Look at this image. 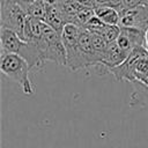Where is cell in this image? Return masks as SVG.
<instances>
[{
    "label": "cell",
    "instance_id": "cell-11",
    "mask_svg": "<svg viewBox=\"0 0 148 148\" xmlns=\"http://www.w3.org/2000/svg\"><path fill=\"white\" fill-rule=\"evenodd\" d=\"M134 89L130 96V106L148 111V87L139 81L133 82Z\"/></svg>",
    "mask_w": 148,
    "mask_h": 148
},
{
    "label": "cell",
    "instance_id": "cell-20",
    "mask_svg": "<svg viewBox=\"0 0 148 148\" xmlns=\"http://www.w3.org/2000/svg\"><path fill=\"white\" fill-rule=\"evenodd\" d=\"M76 2H79V3H81V5H83V6H88V7H95V0H75Z\"/></svg>",
    "mask_w": 148,
    "mask_h": 148
},
{
    "label": "cell",
    "instance_id": "cell-13",
    "mask_svg": "<svg viewBox=\"0 0 148 148\" xmlns=\"http://www.w3.org/2000/svg\"><path fill=\"white\" fill-rule=\"evenodd\" d=\"M59 3L67 23H73L76 15L83 7V5L76 2L75 0H60Z\"/></svg>",
    "mask_w": 148,
    "mask_h": 148
},
{
    "label": "cell",
    "instance_id": "cell-15",
    "mask_svg": "<svg viewBox=\"0 0 148 148\" xmlns=\"http://www.w3.org/2000/svg\"><path fill=\"white\" fill-rule=\"evenodd\" d=\"M95 15V12H94V8L92 7H88V6H83L81 8V10L79 12V14L76 15L73 24H76L81 28H83L86 25V23Z\"/></svg>",
    "mask_w": 148,
    "mask_h": 148
},
{
    "label": "cell",
    "instance_id": "cell-18",
    "mask_svg": "<svg viewBox=\"0 0 148 148\" xmlns=\"http://www.w3.org/2000/svg\"><path fill=\"white\" fill-rule=\"evenodd\" d=\"M142 0H124V9H131L139 7L141 5Z\"/></svg>",
    "mask_w": 148,
    "mask_h": 148
},
{
    "label": "cell",
    "instance_id": "cell-10",
    "mask_svg": "<svg viewBox=\"0 0 148 148\" xmlns=\"http://www.w3.org/2000/svg\"><path fill=\"white\" fill-rule=\"evenodd\" d=\"M130 54L127 52H125L118 44L117 42H111L109 43L108 50L105 52L104 59H103V69H106L108 72L113 68L119 66L120 64H123L127 57Z\"/></svg>",
    "mask_w": 148,
    "mask_h": 148
},
{
    "label": "cell",
    "instance_id": "cell-6",
    "mask_svg": "<svg viewBox=\"0 0 148 148\" xmlns=\"http://www.w3.org/2000/svg\"><path fill=\"white\" fill-rule=\"evenodd\" d=\"M148 54V51L145 46H140L136 47L135 50H133L130 56L127 57V59L120 64L117 67H113L109 71V73H111L117 80H125L128 82H135V67H136V62L143 58L145 56Z\"/></svg>",
    "mask_w": 148,
    "mask_h": 148
},
{
    "label": "cell",
    "instance_id": "cell-12",
    "mask_svg": "<svg viewBox=\"0 0 148 148\" xmlns=\"http://www.w3.org/2000/svg\"><path fill=\"white\" fill-rule=\"evenodd\" d=\"M95 15L99 17L104 23L112 24V25H119L120 21V14L117 9L109 5H96L94 7Z\"/></svg>",
    "mask_w": 148,
    "mask_h": 148
},
{
    "label": "cell",
    "instance_id": "cell-16",
    "mask_svg": "<svg viewBox=\"0 0 148 148\" xmlns=\"http://www.w3.org/2000/svg\"><path fill=\"white\" fill-rule=\"evenodd\" d=\"M99 35H102L109 43L116 42L120 35V27L112 25V24H105L104 28L102 29V31L99 32Z\"/></svg>",
    "mask_w": 148,
    "mask_h": 148
},
{
    "label": "cell",
    "instance_id": "cell-17",
    "mask_svg": "<svg viewBox=\"0 0 148 148\" xmlns=\"http://www.w3.org/2000/svg\"><path fill=\"white\" fill-rule=\"evenodd\" d=\"M109 6L113 7L114 9H117L119 13L121 10H124V0H108V3Z\"/></svg>",
    "mask_w": 148,
    "mask_h": 148
},
{
    "label": "cell",
    "instance_id": "cell-3",
    "mask_svg": "<svg viewBox=\"0 0 148 148\" xmlns=\"http://www.w3.org/2000/svg\"><path fill=\"white\" fill-rule=\"evenodd\" d=\"M81 30V27L73 23H67L61 34L62 42L66 49V67L72 72L89 68L87 59L79 45Z\"/></svg>",
    "mask_w": 148,
    "mask_h": 148
},
{
    "label": "cell",
    "instance_id": "cell-1",
    "mask_svg": "<svg viewBox=\"0 0 148 148\" xmlns=\"http://www.w3.org/2000/svg\"><path fill=\"white\" fill-rule=\"evenodd\" d=\"M0 42H1V51L16 53L24 58L31 71H39L45 65V59L43 58L42 52L38 46L34 43L23 40L15 31L12 29L1 27L0 29Z\"/></svg>",
    "mask_w": 148,
    "mask_h": 148
},
{
    "label": "cell",
    "instance_id": "cell-22",
    "mask_svg": "<svg viewBox=\"0 0 148 148\" xmlns=\"http://www.w3.org/2000/svg\"><path fill=\"white\" fill-rule=\"evenodd\" d=\"M95 3L96 5H106L108 3V0H95Z\"/></svg>",
    "mask_w": 148,
    "mask_h": 148
},
{
    "label": "cell",
    "instance_id": "cell-14",
    "mask_svg": "<svg viewBox=\"0 0 148 148\" xmlns=\"http://www.w3.org/2000/svg\"><path fill=\"white\" fill-rule=\"evenodd\" d=\"M50 0H35L34 2H31L28 8H27V13L29 16L36 17L40 21H44L45 14H46V8H47V2Z\"/></svg>",
    "mask_w": 148,
    "mask_h": 148
},
{
    "label": "cell",
    "instance_id": "cell-5",
    "mask_svg": "<svg viewBox=\"0 0 148 148\" xmlns=\"http://www.w3.org/2000/svg\"><path fill=\"white\" fill-rule=\"evenodd\" d=\"M27 17H28V13L25 8H23L21 5L9 0H0L1 27L12 29L22 38L23 28Z\"/></svg>",
    "mask_w": 148,
    "mask_h": 148
},
{
    "label": "cell",
    "instance_id": "cell-21",
    "mask_svg": "<svg viewBox=\"0 0 148 148\" xmlns=\"http://www.w3.org/2000/svg\"><path fill=\"white\" fill-rule=\"evenodd\" d=\"M143 46L147 49V51H148V28L145 30V44H143Z\"/></svg>",
    "mask_w": 148,
    "mask_h": 148
},
{
    "label": "cell",
    "instance_id": "cell-9",
    "mask_svg": "<svg viewBox=\"0 0 148 148\" xmlns=\"http://www.w3.org/2000/svg\"><path fill=\"white\" fill-rule=\"evenodd\" d=\"M44 22L47 25H50L52 29H54L57 32H59L60 35L62 34V30H64L65 25L67 24V22H66V18L64 16V13L61 10L59 1L50 0L47 2V8H46Z\"/></svg>",
    "mask_w": 148,
    "mask_h": 148
},
{
    "label": "cell",
    "instance_id": "cell-4",
    "mask_svg": "<svg viewBox=\"0 0 148 148\" xmlns=\"http://www.w3.org/2000/svg\"><path fill=\"white\" fill-rule=\"evenodd\" d=\"M43 54L45 61H52L60 66H66V49L62 37L43 21V34L40 39L35 43Z\"/></svg>",
    "mask_w": 148,
    "mask_h": 148
},
{
    "label": "cell",
    "instance_id": "cell-7",
    "mask_svg": "<svg viewBox=\"0 0 148 148\" xmlns=\"http://www.w3.org/2000/svg\"><path fill=\"white\" fill-rule=\"evenodd\" d=\"M117 44L128 54L136 47L145 44V30L133 27H120V35L117 38Z\"/></svg>",
    "mask_w": 148,
    "mask_h": 148
},
{
    "label": "cell",
    "instance_id": "cell-2",
    "mask_svg": "<svg viewBox=\"0 0 148 148\" xmlns=\"http://www.w3.org/2000/svg\"><path fill=\"white\" fill-rule=\"evenodd\" d=\"M0 71L9 80L16 82L25 95L31 96L35 94V88L30 80L31 67L24 58L16 53L1 51Z\"/></svg>",
    "mask_w": 148,
    "mask_h": 148
},
{
    "label": "cell",
    "instance_id": "cell-8",
    "mask_svg": "<svg viewBox=\"0 0 148 148\" xmlns=\"http://www.w3.org/2000/svg\"><path fill=\"white\" fill-rule=\"evenodd\" d=\"M119 27H133L146 30L148 28V12L143 6L124 9L120 13Z\"/></svg>",
    "mask_w": 148,
    "mask_h": 148
},
{
    "label": "cell",
    "instance_id": "cell-19",
    "mask_svg": "<svg viewBox=\"0 0 148 148\" xmlns=\"http://www.w3.org/2000/svg\"><path fill=\"white\" fill-rule=\"evenodd\" d=\"M136 81L141 82L142 84L148 87V71L143 72V73H139L136 74Z\"/></svg>",
    "mask_w": 148,
    "mask_h": 148
}]
</instances>
